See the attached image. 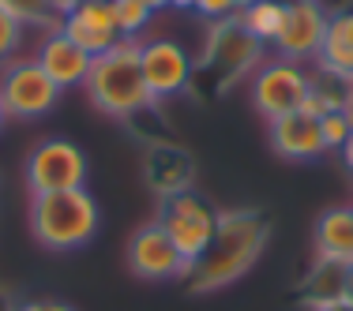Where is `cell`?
<instances>
[{
  "mask_svg": "<svg viewBox=\"0 0 353 311\" xmlns=\"http://www.w3.org/2000/svg\"><path fill=\"white\" fill-rule=\"evenodd\" d=\"M267 237H271V222H267L263 210H256V206L218 210V233H214L211 248L184 274L188 292L207 297V292H218L225 285H233L237 277H245L256 266L259 251L267 248Z\"/></svg>",
  "mask_w": 353,
  "mask_h": 311,
  "instance_id": "1",
  "label": "cell"
},
{
  "mask_svg": "<svg viewBox=\"0 0 353 311\" xmlns=\"http://www.w3.org/2000/svg\"><path fill=\"white\" fill-rule=\"evenodd\" d=\"M83 90L105 116H117V120H132L136 113L154 105L147 79H143V68H139V41L121 38L109 53L94 56Z\"/></svg>",
  "mask_w": 353,
  "mask_h": 311,
  "instance_id": "2",
  "label": "cell"
},
{
  "mask_svg": "<svg viewBox=\"0 0 353 311\" xmlns=\"http://www.w3.org/2000/svg\"><path fill=\"white\" fill-rule=\"evenodd\" d=\"M30 233L49 251H75L98 233L102 210L87 188L53 191V195H30Z\"/></svg>",
  "mask_w": 353,
  "mask_h": 311,
  "instance_id": "3",
  "label": "cell"
},
{
  "mask_svg": "<svg viewBox=\"0 0 353 311\" xmlns=\"http://www.w3.org/2000/svg\"><path fill=\"white\" fill-rule=\"evenodd\" d=\"M158 225L165 229V237L173 240V248L181 251L184 266H196L203 259V251L211 248L214 233H218V210L199 199L196 191H181V195L162 199V214Z\"/></svg>",
  "mask_w": 353,
  "mask_h": 311,
  "instance_id": "4",
  "label": "cell"
},
{
  "mask_svg": "<svg viewBox=\"0 0 353 311\" xmlns=\"http://www.w3.org/2000/svg\"><path fill=\"white\" fill-rule=\"evenodd\" d=\"M64 90L38 68L34 56H15L0 68V102L8 120H41L61 102Z\"/></svg>",
  "mask_w": 353,
  "mask_h": 311,
  "instance_id": "5",
  "label": "cell"
},
{
  "mask_svg": "<svg viewBox=\"0 0 353 311\" xmlns=\"http://www.w3.org/2000/svg\"><path fill=\"white\" fill-rule=\"evenodd\" d=\"M27 188L30 195L87 188V154L72 139H41L27 154Z\"/></svg>",
  "mask_w": 353,
  "mask_h": 311,
  "instance_id": "6",
  "label": "cell"
},
{
  "mask_svg": "<svg viewBox=\"0 0 353 311\" xmlns=\"http://www.w3.org/2000/svg\"><path fill=\"white\" fill-rule=\"evenodd\" d=\"M308 94H312V72H305L297 61L274 56V61H263L252 75V102H256V113L267 120L305 109Z\"/></svg>",
  "mask_w": 353,
  "mask_h": 311,
  "instance_id": "7",
  "label": "cell"
},
{
  "mask_svg": "<svg viewBox=\"0 0 353 311\" xmlns=\"http://www.w3.org/2000/svg\"><path fill=\"white\" fill-rule=\"evenodd\" d=\"M139 68L147 79V90L154 102L176 98L192 87V75H196V61L188 56V49L173 38H150L139 41Z\"/></svg>",
  "mask_w": 353,
  "mask_h": 311,
  "instance_id": "8",
  "label": "cell"
},
{
  "mask_svg": "<svg viewBox=\"0 0 353 311\" xmlns=\"http://www.w3.org/2000/svg\"><path fill=\"white\" fill-rule=\"evenodd\" d=\"M327 12L323 0H285V15H282V27H279V38L271 41L274 53L282 61H316L319 45H323V34H327Z\"/></svg>",
  "mask_w": 353,
  "mask_h": 311,
  "instance_id": "9",
  "label": "cell"
},
{
  "mask_svg": "<svg viewBox=\"0 0 353 311\" xmlns=\"http://www.w3.org/2000/svg\"><path fill=\"white\" fill-rule=\"evenodd\" d=\"M259 56H263V41H256L248 34L245 27H241V19L233 15V19L225 23H211V38H207V56L203 64L211 72L222 75V87H230V83H237L245 72H256Z\"/></svg>",
  "mask_w": 353,
  "mask_h": 311,
  "instance_id": "10",
  "label": "cell"
},
{
  "mask_svg": "<svg viewBox=\"0 0 353 311\" xmlns=\"http://www.w3.org/2000/svg\"><path fill=\"white\" fill-rule=\"evenodd\" d=\"M128 270L143 277V281H173V277L188 274L181 251L173 248V240L165 237V229L158 222H147L132 233L128 240Z\"/></svg>",
  "mask_w": 353,
  "mask_h": 311,
  "instance_id": "11",
  "label": "cell"
},
{
  "mask_svg": "<svg viewBox=\"0 0 353 311\" xmlns=\"http://www.w3.org/2000/svg\"><path fill=\"white\" fill-rule=\"evenodd\" d=\"M61 34H68L83 53L102 56L121 41V30H117V12L113 0H75L68 12L61 15Z\"/></svg>",
  "mask_w": 353,
  "mask_h": 311,
  "instance_id": "12",
  "label": "cell"
},
{
  "mask_svg": "<svg viewBox=\"0 0 353 311\" xmlns=\"http://www.w3.org/2000/svg\"><path fill=\"white\" fill-rule=\"evenodd\" d=\"M267 139H271V150L279 158H285V162H316V158L327 154L319 116L308 113V109L285 113L279 120H267Z\"/></svg>",
  "mask_w": 353,
  "mask_h": 311,
  "instance_id": "13",
  "label": "cell"
},
{
  "mask_svg": "<svg viewBox=\"0 0 353 311\" xmlns=\"http://www.w3.org/2000/svg\"><path fill=\"white\" fill-rule=\"evenodd\" d=\"M34 61H38V68L46 72L61 90H75V87H83V83H87V72H90V61H94V56L83 53V49L75 45L68 34L49 30V34L41 38Z\"/></svg>",
  "mask_w": 353,
  "mask_h": 311,
  "instance_id": "14",
  "label": "cell"
},
{
  "mask_svg": "<svg viewBox=\"0 0 353 311\" xmlns=\"http://www.w3.org/2000/svg\"><path fill=\"white\" fill-rule=\"evenodd\" d=\"M192 173H196V169H192L188 150L173 147V142H158V147L147 150V165H143V176H147V184H150V188H154L162 199L188 191Z\"/></svg>",
  "mask_w": 353,
  "mask_h": 311,
  "instance_id": "15",
  "label": "cell"
},
{
  "mask_svg": "<svg viewBox=\"0 0 353 311\" xmlns=\"http://www.w3.org/2000/svg\"><path fill=\"white\" fill-rule=\"evenodd\" d=\"M316 64H319L323 75L353 83V8H346V12H331L323 45H319V53H316Z\"/></svg>",
  "mask_w": 353,
  "mask_h": 311,
  "instance_id": "16",
  "label": "cell"
},
{
  "mask_svg": "<svg viewBox=\"0 0 353 311\" xmlns=\"http://www.w3.org/2000/svg\"><path fill=\"white\" fill-rule=\"evenodd\" d=\"M316 259L323 263H353V206H331L316 222Z\"/></svg>",
  "mask_w": 353,
  "mask_h": 311,
  "instance_id": "17",
  "label": "cell"
},
{
  "mask_svg": "<svg viewBox=\"0 0 353 311\" xmlns=\"http://www.w3.org/2000/svg\"><path fill=\"white\" fill-rule=\"evenodd\" d=\"M301 297H305V304L312 308V311L334 304V300H346V266L316 259V266H312V270H308V277H305V289H301Z\"/></svg>",
  "mask_w": 353,
  "mask_h": 311,
  "instance_id": "18",
  "label": "cell"
},
{
  "mask_svg": "<svg viewBox=\"0 0 353 311\" xmlns=\"http://www.w3.org/2000/svg\"><path fill=\"white\" fill-rule=\"evenodd\" d=\"M282 15H285V0H252V4H245L237 12V19L256 41L271 45V41L279 38Z\"/></svg>",
  "mask_w": 353,
  "mask_h": 311,
  "instance_id": "19",
  "label": "cell"
},
{
  "mask_svg": "<svg viewBox=\"0 0 353 311\" xmlns=\"http://www.w3.org/2000/svg\"><path fill=\"white\" fill-rule=\"evenodd\" d=\"M113 12H117V30H121V38H136L150 27V19H154V8L147 4V0H113Z\"/></svg>",
  "mask_w": 353,
  "mask_h": 311,
  "instance_id": "20",
  "label": "cell"
},
{
  "mask_svg": "<svg viewBox=\"0 0 353 311\" xmlns=\"http://www.w3.org/2000/svg\"><path fill=\"white\" fill-rule=\"evenodd\" d=\"M0 8H8L12 15H19L27 27H49V30L61 27V15H57L46 0H0Z\"/></svg>",
  "mask_w": 353,
  "mask_h": 311,
  "instance_id": "21",
  "label": "cell"
},
{
  "mask_svg": "<svg viewBox=\"0 0 353 311\" xmlns=\"http://www.w3.org/2000/svg\"><path fill=\"white\" fill-rule=\"evenodd\" d=\"M23 34H27V23L8 8H0V68L15 61V53L23 49Z\"/></svg>",
  "mask_w": 353,
  "mask_h": 311,
  "instance_id": "22",
  "label": "cell"
},
{
  "mask_svg": "<svg viewBox=\"0 0 353 311\" xmlns=\"http://www.w3.org/2000/svg\"><path fill=\"white\" fill-rule=\"evenodd\" d=\"M319 128H323V142H327V150H342L346 147V139L353 136V124H350V116L342 113H323L319 116Z\"/></svg>",
  "mask_w": 353,
  "mask_h": 311,
  "instance_id": "23",
  "label": "cell"
},
{
  "mask_svg": "<svg viewBox=\"0 0 353 311\" xmlns=\"http://www.w3.org/2000/svg\"><path fill=\"white\" fill-rule=\"evenodd\" d=\"M192 12H199L207 23H225L241 12V0H196Z\"/></svg>",
  "mask_w": 353,
  "mask_h": 311,
  "instance_id": "24",
  "label": "cell"
},
{
  "mask_svg": "<svg viewBox=\"0 0 353 311\" xmlns=\"http://www.w3.org/2000/svg\"><path fill=\"white\" fill-rule=\"evenodd\" d=\"M12 311H75L72 304H61V300H23Z\"/></svg>",
  "mask_w": 353,
  "mask_h": 311,
  "instance_id": "25",
  "label": "cell"
},
{
  "mask_svg": "<svg viewBox=\"0 0 353 311\" xmlns=\"http://www.w3.org/2000/svg\"><path fill=\"white\" fill-rule=\"evenodd\" d=\"M339 154H342V162H346V169L353 173V136L346 139V147H342V150H339Z\"/></svg>",
  "mask_w": 353,
  "mask_h": 311,
  "instance_id": "26",
  "label": "cell"
},
{
  "mask_svg": "<svg viewBox=\"0 0 353 311\" xmlns=\"http://www.w3.org/2000/svg\"><path fill=\"white\" fill-rule=\"evenodd\" d=\"M46 4H49V8H53V12H57V15H64V12H68V8L75 4V0H46Z\"/></svg>",
  "mask_w": 353,
  "mask_h": 311,
  "instance_id": "27",
  "label": "cell"
},
{
  "mask_svg": "<svg viewBox=\"0 0 353 311\" xmlns=\"http://www.w3.org/2000/svg\"><path fill=\"white\" fill-rule=\"evenodd\" d=\"M319 311H353L350 300H334V304H327V308H319Z\"/></svg>",
  "mask_w": 353,
  "mask_h": 311,
  "instance_id": "28",
  "label": "cell"
},
{
  "mask_svg": "<svg viewBox=\"0 0 353 311\" xmlns=\"http://www.w3.org/2000/svg\"><path fill=\"white\" fill-rule=\"evenodd\" d=\"M170 8H176V12H192V8H196V0H170Z\"/></svg>",
  "mask_w": 353,
  "mask_h": 311,
  "instance_id": "29",
  "label": "cell"
},
{
  "mask_svg": "<svg viewBox=\"0 0 353 311\" xmlns=\"http://www.w3.org/2000/svg\"><path fill=\"white\" fill-rule=\"evenodd\" d=\"M346 300L353 304V263L346 266Z\"/></svg>",
  "mask_w": 353,
  "mask_h": 311,
  "instance_id": "30",
  "label": "cell"
},
{
  "mask_svg": "<svg viewBox=\"0 0 353 311\" xmlns=\"http://www.w3.org/2000/svg\"><path fill=\"white\" fill-rule=\"evenodd\" d=\"M342 113H346L350 124H353V87H350V98H346V109H342Z\"/></svg>",
  "mask_w": 353,
  "mask_h": 311,
  "instance_id": "31",
  "label": "cell"
},
{
  "mask_svg": "<svg viewBox=\"0 0 353 311\" xmlns=\"http://www.w3.org/2000/svg\"><path fill=\"white\" fill-rule=\"evenodd\" d=\"M150 8H154V12H162V8H170V0H147Z\"/></svg>",
  "mask_w": 353,
  "mask_h": 311,
  "instance_id": "32",
  "label": "cell"
},
{
  "mask_svg": "<svg viewBox=\"0 0 353 311\" xmlns=\"http://www.w3.org/2000/svg\"><path fill=\"white\" fill-rule=\"evenodd\" d=\"M4 124H8V113H4V102H0V131H4Z\"/></svg>",
  "mask_w": 353,
  "mask_h": 311,
  "instance_id": "33",
  "label": "cell"
},
{
  "mask_svg": "<svg viewBox=\"0 0 353 311\" xmlns=\"http://www.w3.org/2000/svg\"><path fill=\"white\" fill-rule=\"evenodd\" d=\"M245 4H252V0H241V8H245Z\"/></svg>",
  "mask_w": 353,
  "mask_h": 311,
  "instance_id": "34",
  "label": "cell"
}]
</instances>
